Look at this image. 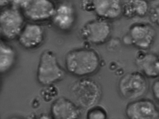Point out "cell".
Segmentation results:
<instances>
[{
    "instance_id": "cell-16",
    "label": "cell",
    "mask_w": 159,
    "mask_h": 119,
    "mask_svg": "<svg viewBox=\"0 0 159 119\" xmlns=\"http://www.w3.org/2000/svg\"><path fill=\"white\" fill-rule=\"evenodd\" d=\"M148 9V3L143 0L127 1L122 4V13L129 17L143 16L146 14Z\"/></svg>"
},
{
    "instance_id": "cell-15",
    "label": "cell",
    "mask_w": 159,
    "mask_h": 119,
    "mask_svg": "<svg viewBox=\"0 0 159 119\" xmlns=\"http://www.w3.org/2000/svg\"><path fill=\"white\" fill-rule=\"evenodd\" d=\"M16 57L14 49L10 45L0 41V73H5L12 67Z\"/></svg>"
},
{
    "instance_id": "cell-14",
    "label": "cell",
    "mask_w": 159,
    "mask_h": 119,
    "mask_svg": "<svg viewBox=\"0 0 159 119\" xmlns=\"http://www.w3.org/2000/svg\"><path fill=\"white\" fill-rule=\"evenodd\" d=\"M158 56L152 53H148L138 57L136 63L139 69L146 78L155 79L158 77Z\"/></svg>"
},
{
    "instance_id": "cell-23",
    "label": "cell",
    "mask_w": 159,
    "mask_h": 119,
    "mask_svg": "<svg viewBox=\"0 0 159 119\" xmlns=\"http://www.w3.org/2000/svg\"><path fill=\"white\" fill-rule=\"evenodd\" d=\"M1 35L0 32V35Z\"/></svg>"
},
{
    "instance_id": "cell-1",
    "label": "cell",
    "mask_w": 159,
    "mask_h": 119,
    "mask_svg": "<svg viewBox=\"0 0 159 119\" xmlns=\"http://www.w3.org/2000/svg\"><path fill=\"white\" fill-rule=\"evenodd\" d=\"M66 71L80 78L89 77L98 70L101 64L99 55L95 50L86 47L72 50L65 57Z\"/></svg>"
},
{
    "instance_id": "cell-17",
    "label": "cell",
    "mask_w": 159,
    "mask_h": 119,
    "mask_svg": "<svg viewBox=\"0 0 159 119\" xmlns=\"http://www.w3.org/2000/svg\"><path fill=\"white\" fill-rule=\"evenodd\" d=\"M43 86L40 90V94L43 101L46 102H52L57 98L59 90L55 84Z\"/></svg>"
},
{
    "instance_id": "cell-7",
    "label": "cell",
    "mask_w": 159,
    "mask_h": 119,
    "mask_svg": "<svg viewBox=\"0 0 159 119\" xmlns=\"http://www.w3.org/2000/svg\"><path fill=\"white\" fill-rule=\"evenodd\" d=\"M111 27L106 20H93L84 24L80 33L84 39L94 45L102 44L109 38L111 32Z\"/></svg>"
},
{
    "instance_id": "cell-8",
    "label": "cell",
    "mask_w": 159,
    "mask_h": 119,
    "mask_svg": "<svg viewBox=\"0 0 159 119\" xmlns=\"http://www.w3.org/2000/svg\"><path fill=\"white\" fill-rule=\"evenodd\" d=\"M125 113L128 119H159V109L156 104L146 98H141L128 103Z\"/></svg>"
},
{
    "instance_id": "cell-10",
    "label": "cell",
    "mask_w": 159,
    "mask_h": 119,
    "mask_svg": "<svg viewBox=\"0 0 159 119\" xmlns=\"http://www.w3.org/2000/svg\"><path fill=\"white\" fill-rule=\"evenodd\" d=\"M81 113L82 109L75 102L63 97L52 101L50 108L53 119H78Z\"/></svg>"
},
{
    "instance_id": "cell-21",
    "label": "cell",
    "mask_w": 159,
    "mask_h": 119,
    "mask_svg": "<svg viewBox=\"0 0 159 119\" xmlns=\"http://www.w3.org/2000/svg\"><path fill=\"white\" fill-rule=\"evenodd\" d=\"M9 1L8 0H0V7L8 5L10 3Z\"/></svg>"
},
{
    "instance_id": "cell-20",
    "label": "cell",
    "mask_w": 159,
    "mask_h": 119,
    "mask_svg": "<svg viewBox=\"0 0 159 119\" xmlns=\"http://www.w3.org/2000/svg\"><path fill=\"white\" fill-rule=\"evenodd\" d=\"M34 119H53L50 114L42 113L37 116Z\"/></svg>"
},
{
    "instance_id": "cell-13",
    "label": "cell",
    "mask_w": 159,
    "mask_h": 119,
    "mask_svg": "<svg viewBox=\"0 0 159 119\" xmlns=\"http://www.w3.org/2000/svg\"><path fill=\"white\" fill-rule=\"evenodd\" d=\"M75 12L73 6L68 2L60 3L56 8L51 20L59 29L68 31L73 26L75 20Z\"/></svg>"
},
{
    "instance_id": "cell-22",
    "label": "cell",
    "mask_w": 159,
    "mask_h": 119,
    "mask_svg": "<svg viewBox=\"0 0 159 119\" xmlns=\"http://www.w3.org/2000/svg\"><path fill=\"white\" fill-rule=\"evenodd\" d=\"M9 119H23L22 118L19 117H12L11 118H10Z\"/></svg>"
},
{
    "instance_id": "cell-2",
    "label": "cell",
    "mask_w": 159,
    "mask_h": 119,
    "mask_svg": "<svg viewBox=\"0 0 159 119\" xmlns=\"http://www.w3.org/2000/svg\"><path fill=\"white\" fill-rule=\"evenodd\" d=\"M71 95L82 109L88 110L98 104L102 97V90L99 83L90 77L80 78L70 87Z\"/></svg>"
},
{
    "instance_id": "cell-18",
    "label": "cell",
    "mask_w": 159,
    "mask_h": 119,
    "mask_svg": "<svg viewBox=\"0 0 159 119\" xmlns=\"http://www.w3.org/2000/svg\"><path fill=\"white\" fill-rule=\"evenodd\" d=\"M107 110L101 106L97 105L87 110L86 119H107Z\"/></svg>"
},
{
    "instance_id": "cell-5",
    "label": "cell",
    "mask_w": 159,
    "mask_h": 119,
    "mask_svg": "<svg viewBox=\"0 0 159 119\" xmlns=\"http://www.w3.org/2000/svg\"><path fill=\"white\" fill-rule=\"evenodd\" d=\"M18 9L21 8L23 16L31 22L40 23L51 20L54 13L56 6L49 0L17 1Z\"/></svg>"
},
{
    "instance_id": "cell-9",
    "label": "cell",
    "mask_w": 159,
    "mask_h": 119,
    "mask_svg": "<svg viewBox=\"0 0 159 119\" xmlns=\"http://www.w3.org/2000/svg\"><path fill=\"white\" fill-rule=\"evenodd\" d=\"M45 35V30L40 24L30 22L24 24L17 38L22 47L32 49L42 44Z\"/></svg>"
},
{
    "instance_id": "cell-11",
    "label": "cell",
    "mask_w": 159,
    "mask_h": 119,
    "mask_svg": "<svg viewBox=\"0 0 159 119\" xmlns=\"http://www.w3.org/2000/svg\"><path fill=\"white\" fill-rule=\"evenodd\" d=\"M85 2L87 9L92 10L102 19L112 20L122 13V4L119 0H93Z\"/></svg>"
},
{
    "instance_id": "cell-3",
    "label": "cell",
    "mask_w": 159,
    "mask_h": 119,
    "mask_svg": "<svg viewBox=\"0 0 159 119\" xmlns=\"http://www.w3.org/2000/svg\"><path fill=\"white\" fill-rule=\"evenodd\" d=\"M66 72L58 62L54 53L47 50L41 54L37 67L36 78L43 86L55 84L65 76Z\"/></svg>"
},
{
    "instance_id": "cell-4",
    "label": "cell",
    "mask_w": 159,
    "mask_h": 119,
    "mask_svg": "<svg viewBox=\"0 0 159 119\" xmlns=\"http://www.w3.org/2000/svg\"><path fill=\"white\" fill-rule=\"evenodd\" d=\"M148 85L146 77L142 73L134 71L126 74L120 79L118 88L123 98L133 101L141 98L145 95Z\"/></svg>"
},
{
    "instance_id": "cell-12",
    "label": "cell",
    "mask_w": 159,
    "mask_h": 119,
    "mask_svg": "<svg viewBox=\"0 0 159 119\" xmlns=\"http://www.w3.org/2000/svg\"><path fill=\"white\" fill-rule=\"evenodd\" d=\"M155 34V30L151 25L139 23L131 26L128 36L132 44L139 49H145L152 44Z\"/></svg>"
},
{
    "instance_id": "cell-6",
    "label": "cell",
    "mask_w": 159,
    "mask_h": 119,
    "mask_svg": "<svg viewBox=\"0 0 159 119\" xmlns=\"http://www.w3.org/2000/svg\"><path fill=\"white\" fill-rule=\"evenodd\" d=\"M25 17L19 9L6 8L0 12L1 35L9 40L17 38L24 25Z\"/></svg>"
},
{
    "instance_id": "cell-19",
    "label": "cell",
    "mask_w": 159,
    "mask_h": 119,
    "mask_svg": "<svg viewBox=\"0 0 159 119\" xmlns=\"http://www.w3.org/2000/svg\"><path fill=\"white\" fill-rule=\"evenodd\" d=\"M152 91L154 98L158 102L159 97V81L158 79L155 81L152 84Z\"/></svg>"
}]
</instances>
